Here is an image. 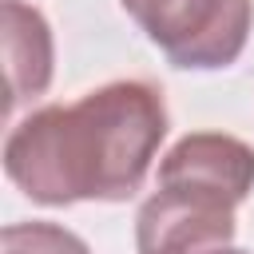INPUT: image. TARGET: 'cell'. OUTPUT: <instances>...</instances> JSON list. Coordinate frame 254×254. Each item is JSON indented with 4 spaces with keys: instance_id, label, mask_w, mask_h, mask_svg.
Segmentation results:
<instances>
[{
    "instance_id": "2",
    "label": "cell",
    "mask_w": 254,
    "mask_h": 254,
    "mask_svg": "<svg viewBox=\"0 0 254 254\" xmlns=\"http://www.w3.org/2000/svg\"><path fill=\"white\" fill-rule=\"evenodd\" d=\"M246 202L238 190L210 179L159 167L155 194L135 214L139 254H214L234 238V210Z\"/></svg>"
},
{
    "instance_id": "6",
    "label": "cell",
    "mask_w": 254,
    "mask_h": 254,
    "mask_svg": "<svg viewBox=\"0 0 254 254\" xmlns=\"http://www.w3.org/2000/svg\"><path fill=\"white\" fill-rule=\"evenodd\" d=\"M214 254H246V250H234V246H226V250H214Z\"/></svg>"
},
{
    "instance_id": "1",
    "label": "cell",
    "mask_w": 254,
    "mask_h": 254,
    "mask_svg": "<svg viewBox=\"0 0 254 254\" xmlns=\"http://www.w3.org/2000/svg\"><path fill=\"white\" fill-rule=\"evenodd\" d=\"M167 127V99L155 83L115 79L75 103L28 111L4 139V171L44 206L127 202L143 187Z\"/></svg>"
},
{
    "instance_id": "3",
    "label": "cell",
    "mask_w": 254,
    "mask_h": 254,
    "mask_svg": "<svg viewBox=\"0 0 254 254\" xmlns=\"http://www.w3.org/2000/svg\"><path fill=\"white\" fill-rule=\"evenodd\" d=\"M147 40L187 71L230 67L254 28V0H119Z\"/></svg>"
},
{
    "instance_id": "5",
    "label": "cell",
    "mask_w": 254,
    "mask_h": 254,
    "mask_svg": "<svg viewBox=\"0 0 254 254\" xmlns=\"http://www.w3.org/2000/svg\"><path fill=\"white\" fill-rule=\"evenodd\" d=\"M4 254H91L87 242L56 222H12L4 226Z\"/></svg>"
},
{
    "instance_id": "4",
    "label": "cell",
    "mask_w": 254,
    "mask_h": 254,
    "mask_svg": "<svg viewBox=\"0 0 254 254\" xmlns=\"http://www.w3.org/2000/svg\"><path fill=\"white\" fill-rule=\"evenodd\" d=\"M0 44H4V75H8V111L28 99H40L56 71L52 28L40 8L24 0H0Z\"/></svg>"
}]
</instances>
